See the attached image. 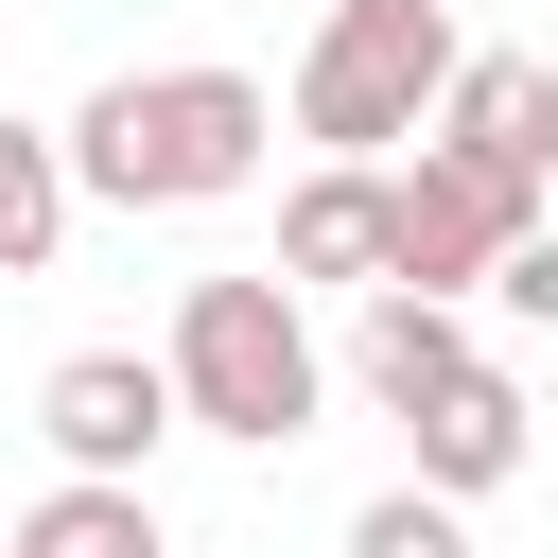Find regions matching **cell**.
<instances>
[{"instance_id":"obj_1","label":"cell","mask_w":558,"mask_h":558,"mask_svg":"<svg viewBox=\"0 0 558 558\" xmlns=\"http://www.w3.org/2000/svg\"><path fill=\"white\" fill-rule=\"evenodd\" d=\"M262 140H279V105L244 70H105L70 105V192H105V209H209V192L262 174Z\"/></svg>"},{"instance_id":"obj_2","label":"cell","mask_w":558,"mask_h":558,"mask_svg":"<svg viewBox=\"0 0 558 558\" xmlns=\"http://www.w3.org/2000/svg\"><path fill=\"white\" fill-rule=\"evenodd\" d=\"M157 366H174V401H192L209 436H244V453L314 436V401H331V349L296 331V279H279V262H244V279H192Z\"/></svg>"},{"instance_id":"obj_3","label":"cell","mask_w":558,"mask_h":558,"mask_svg":"<svg viewBox=\"0 0 558 558\" xmlns=\"http://www.w3.org/2000/svg\"><path fill=\"white\" fill-rule=\"evenodd\" d=\"M436 87H453V0H331L314 52H296V140L384 157V140L436 122Z\"/></svg>"},{"instance_id":"obj_4","label":"cell","mask_w":558,"mask_h":558,"mask_svg":"<svg viewBox=\"0 0 558 558\" xmlns=\"http://www.w3.org/2000/svg\"><path fill=\"white\" fill-rule=\"evenodd\" d=\"M384 227H401V262H384V279L471 296V279L541 227V174H506V157H471V140H418V157L384 174Z\"/></svg>"},{"instance_id":"obj_5","label":"cell","mask_w":558,"mask_h":558,"mask_svg":"<svg viewBox=\"0 0 558 558\" xmlns=\"http://www.w3.org/2000/svg\"><path fill=\"white\" fill-rule=\"evenodd\" d=\"M174 418H192V401H174V366H140V349H70V366L35 384V436H52L70 471H140Z\"/></svg>"},{"instance_id":"obj_6","label":"cell","mask_w":558,"mask_h":558,"mask_svg":"<svg viewBox=\"0 0 558 558\" xmlns=\"http://www.w3.org/2000/svg\"><path fill=\"white\" fill-rule=\"evenodd\" d=\"M401 436H418V488H453V506H471V488H506V471H523V384L471 349L436 401H401Z\"/></svg>"},{"instance_id":"obj_7","label":"cell","mask_w":558,"mask_h":558,"mask_svg":"<svg viewBox=\"0 0 558 558\" xmlns=\"http://www.w3.org/2000/svg\"><path fill=\"white\" fill-rule=\"evenodd\" d=\"M436 140H471V157H506V174H558V70H541V52H453Z\"/></svg>"},{"instance_id":"obj_8","label":"cell","mask_w":558,"mask_h":558,"mask_svg":"<svg viewBox=\"0 0 558 558\" xmlns=\"http://www.w3.org/2000/svg\"><path fill=\"white\" fill-rule=\"evenodd\" d=\"M384 262H401V227H384V157L296 174V209H279V279H384Z\"/></svg>"},{"instance_id":"obj_9","label":"cell","mask_w":558,"mask_h":558,"mask_svg":"<svg viewBox=\"0 0 558 558\" xmlns=\"http://www.w3.org/2000/svg\"><path fill=\"white\" fill-rule=\"evenodd\" d=\"M349 366H366V401H436V384L471 366V314H453V296H418V279H366Z\"/></svg>"},{"instance_id":"obj_10","label":"cell","mask_w":558,"mask_h":558,"mask_svg":"<svg viewBox=\"0 0 558 558\" xmlns=\"http://www.w3.org/2000/svg\"><path fill=\"white\" fill-rule=\"evenodd\" d=\"M17 558H174V541H157L140 471H70V488H35V506H17Z\"/></svg>"},{"instance_id":"obj_11","label":"cell","mask_w":558,"mask_h":558,"mask_svg":"<svg viewBox=\"0 0 558 558\" xmlns=\"http://www.w3.org/2000/svg\"><path fill=\"white\" fill-rule=\"evenodd\" d=\"M52 244H70V140L0 122V279H52Z\"/></svg>"},{"instance_id":"obj_12","label":"cell","mask_w":558,"mask_h":558,"mask_svg":"<svg viewBox=\"0 0 558 558\" xmlns=\"http://www.w3.org/2000/svg\"><path fill=\"white\" fill-rule=\"evenodd\" d=\"M349 558H471V523H453V488H384L349 523Z\"/></svg>"},{"instance_id":"obj_13","label":"cell","mask_w":558,"mask_h":558,"mask_svg":"<svg viewBox=\"0 0 558 558\" xmlns=\"http://www.w3.org/2000/svg\"><path fill=\"white\" fill-rule=\"evenodd\" d=\"M488 296H506V314H523V331H558V227H523V244H506V262H488Z\"/></svg>"}]
</instances>
